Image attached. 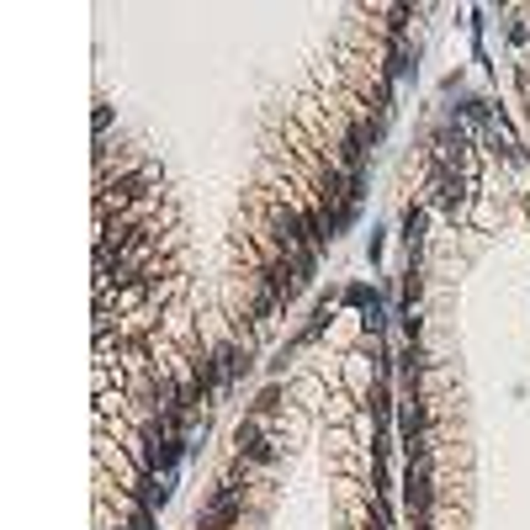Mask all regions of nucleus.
I'll use <instances>...</instances> for the list:
<instances>
[{
  "label": "nucleus",
  "instance_id": "obj_1",
  "mask_svg": "<svg viewBox=\"0 0 530 530\" xmlns=\"http://www.w3.org/2000/svg\"><path fill=\"white\" fill-rule=\"evenodd\" d=\"M260 424H265V419H250V414H244V424L233 430V451H239V467H276V461H281V451L265 440Z\"/></svg>",
  "mask_w": 530,
  "mask_h": 530
},
{
  "label": "nucleus",
  "instance_id": "obj_2",
  "mask_svg": "<svg viewBox=\"0 0 530 530\" xmlns=\"http://www.w3.org/2000/svg\"><path fill=\"white\" fill-rule=\"evenodd\" d=\"M403 504H409L414 519H430L435 509V477H430V461H409L403 467Z\"/></svg>",
  "mask_w": 530,
  "mask_h": 530
},
{
  "label": "nucleus",
  "instance_id": "obj_3",
  "mask_svg": "<svg viewBox=\"0 0 530 530\" xmlns=\"http://www.w3.org/2000/svg\"><path fill=\"white\" fill-rule=\"evenodd\" d=\"M276 398H281V387H265V393L250 403V419H271V414H276Z\"/></svg>",
  "mask_w": 530,
  "mask_h": 530
}]
</instances>
